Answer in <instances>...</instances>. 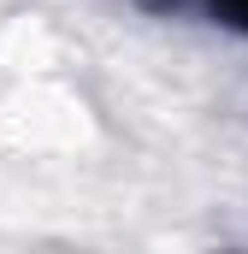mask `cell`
I'll return each instance as SVG.
<instances>
[{
	"instance_id": "cell-1",
	"label": "cell",
	"mask_w": 248,
	"mask_h": 254,
	"mask_svg": "<svg viewBox=\"0 0 248 254\" xmlns=\"http://www.w3.org/2000/svg\"><path fill=\"white\" fill-rule=\"evenodd\" d=\"M189 6H201L213 24H225V30L248 36V0H189Z\"/></svg>"
},
{
	"instance_id": "cell-2",
	"label": "cell",
	"mask_w": 248,
	"mask_h": 254,
	"mask_svg": "<svg viewBox=\"0 0 248 254\" xmlns=\"http://www.w3.org/2000/svg\"><path fill=\"white\" fill-rule=\"evenodd\" d=\"M172 6H189V0H172Z\"/></svg>"
}]
</instances>
